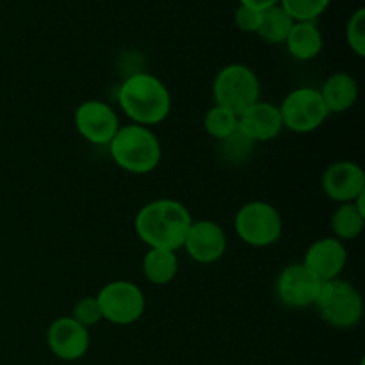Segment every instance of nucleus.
Masks as SVG:
<instances>
[{
  "mask_svg": "<svg viewBox=\"0 0 365 365\" xmlns=\"http://www.w3.org/2000/svg\"><path fill=\"white\" fill-rule=\"evenodd\" d=\"M192 225L187 207L171 198L146 203L135 216V234L148 248L177 252Z\"/></svg>",
  "mask_w": 365,
  "mask_h": 365,
  "instance_id": "obj_1",
  "label": "nucleus"
},
{
  "mask_svg": "<svg viewBox=\"0 0 365 365\" xmlns=\"http://www.w3.org/2000/svg\"><path fill=\"white\" fill-rule=\"evenodd\" d=\"M118 102L123 113L143 127L160 123L171 110L170 89L160 78L145 71L130 75L120 86Z\"/></svg>",
  "mask_w": 365,
  "mask_h": 365,
  "instance_id": "obj_2",
  "label": "nucleus"
},
{
  "mask_svg": "<svg viewBox=\"0 0 365 365\" xmlns=\"http://www.w3.org/2000/svg\"><path fill=\"white\" fill-rule=\"evenodd\" d=\"M107 146L114 163L132 175L152 173L163 157L157 135L148 127L135 123L120 127Z\"/></svg>",
  "mask_w": 365,
  "mask_h": 365,
  "instance_id": "obj_3",
  "label": "nucleus"
},
{
  "mask_svg": "<svg viewBox=\"0 0 365 365\" xmlns=\"http://www.w3.org/2000/svg\"><path fill=\"white\" fill-rule=\"evenodd\" d=\"M316 307L319 309L321 317L339 330L356 327L364 314V302L359 289L342 278L323 282Z\"/></svg>",
  "mask_w": 365,
  "mask_h": 365,
  "instance_id": "obj_4",
  "label": "nucleus"
},
{
  "mask_svg": "<svg viewBox=\"0 0 365 365\" xmlns=\"http://www.w3.org/2000/svg\"><path fill=\"white\" fill-rule=\"evenodd\" d=\"M216 106L225 107L235 116L260 100V82L246 64H228L216 75L212 84Z\"/></svg>",
  "mask_w": 365,
  "mask_h": 365,
  "instance_id": "obj_5",
  "label": "nucleus"
},
{
  "mask_svg": "<svg viewBox=\"0 0 365 365\" xmlns=\"http://www.w3.org/2000/svg\"><path fill=\"white\" fill-rule=\"evenodd\" d=\"M235 232L245 245L266 248L280 241L284 223L280 212L271 203L250 202L235 216Z\"/></svg>",
  "mask_w": 365,
  "mask_h": 365,
  "instance_id": "obj_6",
  "label": "nucleus"
},
{
  "mask_svg": "<svg viewBox=\"0 0 365 365\" xmlns=\"http://www.w3.org/2000/svg\"><path fill=\"white\" fill-rule=\"evenodd\" d=\"M280 109L284 128L296 134H309L317 130L330 116L319 89L298 88L284 98Z\"/></svg>",
  "mask_w": 365,
  "mask_h": 365,
  "instance_id": "obj_7",
  "label": "nucleus"
},
{
  "mask_svg": "<svg viewBox=\"0 0 365 365\" xmlns=\"http://www.w3.org/2000/svg\"><path fill=\"white\" fill-rule=\"evenodd\" d=\"M102 317L118 327H127L141 319L145 314V294L135 284L127 280H116L100 289L96 294Z\"/></svg>",
  "mask_w": 365,
  "mask_h": 365,
  "instance_id": "obj_8",
  "label": "nucleus"
},
{
  "mask_svg": "<svg viewBox=\"0 0 365 365\" xmlns=\"http://www.w3.org/2000/svg\"><path fill=\"white\" fill-rule=\"evenodd\" d=\"M75 128L88 143L106 146L120 130V120L113 107L100 100H86L75 110Z\"/></svg>",
  "mask_w": 365,
  "mask_h": 365,
  "instance_id": "obj_9",
  "label": "nucleus"
},
{
  "mask_svg": "<svg viewBox=\"0 0 365 365\" xmlns=\"http://www.w3.org/2000/svg\"><path fill=\"white\" fill-rule=\"evenodd\" d=\"M323 282L317 280L303 264H291L280 273L277 282L278 299L291 309L316 305Z\"/></svg>",
  "mask_w": 365,
  "mask_h": 365,
  "instance_id": "obj_10",
  "label": "nucleus"
},
{
  "mask_svg": "<svg viewBox=\"0 0 365 365\" xmlns=\"http://www.w3.org/2000/svg\"><path fill=\"white\" fill-rule=\"evenodd\" d=\"M89 330L71 316L59 317L50 324L46 331V344L50 351L64 362L82 359L89 349Z\"/></svg>",
  "mask_w": 365,
  "mask_h": 365,
  "instance_id": "obj_11",
  "label": "nucleus"
},
{
  "mask_svg": "<svg viewBox=\"0 0 365 365\" xmlns=\"http://www.w3.org/2000/svg\"><path fill=\"white\" fill-rule=\"evenodd\" d=\"M182 248L195 262L214 264L227 252V235L217 223L209 220L192 221Z\"/></svg>",
  "mask_w": 365,
  "mask_h": 365,
  "instance_id": "obj_12",
  "label": "nucleus"
},
{
  "mask_svg": "<svg viewBox=\"0 0 365 365\" xmlns=\"http://www.w3.org/2000/svg\"><path fill=\"white\" fill-rule=\"evenodd\" d=\"M321 184L328 198L339 203H349L365 192V173L356 163L341 160L327 168Z\"/></svg>",
  "mask_w": 365,
  "mask_h": 365,
  "instance_id": "obj_13",
  "label": "nucleus"
},
{
  "mask_svg": "<svg viewBox=\"0 0 365 365\" xmlns=\"http://www.w3.org/2000/svg\"><path fill=\"white\" fill-rule=\"evenodd\" d=\"M346 260H348V252L342 241L335 237H324L310 245L302 264L317 280L330 282L341 277Z\"/></svg>",
  "mask_w": 365,
  "mask_h": 365,
  "instance_id": "obj_14",
  "label": "nucleus"
},
{
  "mask_svg": "<svg viewBox=\"0 0 365 365\" xmlns=\"http://www.w3.org/2000/svg\"><path fill=\"white\" fill-rule=\"evenodd\" d=\"M284 130L280 109L269 102H255L237 116V132L248 141H271Z\"/></svg>",
  "mask_w": 365,
  "mask_h": 365,
  "instance_id": "obj_15",
  "label": "nucleus"
},
{
  "mask_svg": "<svg viewBox=\"0 0 365 365\" xmlns=\"http://www.w3.org/2000/svg\"><path fill=\"white\" fill-rule=\"evenodd\" d=\"M319 93L330 114H341L351 109L359 100V84H356L355 77L344 73V71H339L324 81L323 89Z\"/></svg>",
  "mask_w": 365,
  "mask_h": 365,
  "instance_id": "obj_16",
  "label": "nucleus"
},
{
  "mask_svg": "<svg viewBox=\"0 0 365 365\" xmlns=\"http://www.w3.org/2000/svg\"><path fill=\"white\" fill-rule=\"evenodd\" d=\"M285 45L294 59L312 61L323 50V34L314 21H294Z\"/></svg>",
  "mask_w": 365,
  "mask_h": 365,
  "instance_id": "obj_17",
  "label": "nucleus"
},
{
  "mask_svg": "<svg viewBox=\"0 0 365 365\" xmlns=\"http://www.w3.org/2000/svg\"><path fill=\"white\" fill-rule=\"evenodd\" d=\"M362 196L349 203H341L337 210L331 216V230H334L335 239L339 241H353L359 237L364 230L365 225V207Z\"/></svg>",
  "mask_w": 365,
  "mask_h": 365,
  "instance_id": "obj_18",
  "label": "nucleus"
},
{
  "mask_svg": "<svg viewBox=\"0 0 365 365\" xmlns=\"http://www.w3.org/2000/svg\"><path fill=\"white\" fill-rule=\"evenodd\" d=\"M143 273L146 280L153 285L170 284L178 273L177 252L150 248L143 259Z\"/></svg>",
  "mask_w": 365,
  "mask_h": 365,
  "instance_id": "obj_19",
  "label": "nucleus"
},
{
  "mask_svg": "<svg viewBox=\"0 0 365 365\" xmlns=\"http://www.w3.org/2000/svg\"><path fill=\"white\" fill-rule=\"evenodd\" d=\"M292 25H294V20L289 16L287 11L280 4H277V6H271L262 11V20H260L257 34L266 43L280 45V43H285Z\"/></svg>",
  "mask_w": 365,
  "mask_h": 365,
  "instance_id": "obj_20",
  "label": "nucleus"
},
{
  "mask_svg": "<svg viewBox=\"0 0 365 365\" xmlns=\"http://www.w3.org/2000/svg\"><path fill=\"white\" fill-rule=\"evenodd\" d=\"M203 127L210 138L227 141L237 134V116L225 107L214 106L207 110L203 118Z\"/></svg>",
  "mask_w": 365,
  "mask_h": 365,
  "instance_id": "obj_21",
  "label": "nucleus"
},
{
  "mask_svg": "<svg viewBox=\"0 0 365 365\" xmlns=\"http://www.w3.org/2000/svg\"><path fill=\"white\" fill-rule=\"evenodd\" d=\"M331 0H280V6L287 11L294 21H314L328 9Z\"/></svg>",
  "mask_w": 365,
  "mask_h": 365,
  "instance_id": "obj_22",
  "label": "nucleus"
},
{
  "mask_svg": "<svg viewBox=\"0 0 365 365\" xmlns=\"http://www.w3.org/2000/svg\"><path fill=\"white\" fill-rule=\"evenodd\" d=\"M346 41L359 57L365 56V9H356L346 25Z\"/></svg>",
  "mask_w": 365,
  "mask_h": 365,
  "instance_id": "obj_23",
  "label": "nucleus"
},
{
  "mask_svg": "<svg viewBox=\"0 0 365 365\" xmlns=\"http://www.w3.org/2000/svg\"><path fill=\"white\" fill-rule=\"evenodd\" d=\"M71 317L86 328L95 327V324H98L100 321L103 319L102 310H100V305L98 302H96V298H82L81 302L75 303Z\"/></svg>",
  "mask_w": 365,
  "mask_h": 365,
  "instance_id": "obj_24",
  "label": "nucleus"
},
{
  "mask_svg": "<svg viewBox=\"0 0 365 365\" xmlns=\"http://www.w3.org/2000/svg\"><path fill=\"white\" fill-rule=\"evenodd\" d=\"M260 20H262V11L255 9V7L239 6L235 11V25L239 31L248 32V34H257Z\"/></svg>",
  "mask_w": 365,
  "mask_h": 365,
  "instance_id": "obj_25",
  "label": "nucleus"
},
{
  "mask_svg": "<svg viewBox=\"0 0 365 365\" xmlns=\"http://www.w3.org/2000/svg\"><path fill=\"white\" fill-rule=\"evenodd\" d=\"M241 2V6H248V7H255V9H267V7L271 6H277L280 0H239Z\"/></svg>",
  "mask_w": 365,
  "mask_h": 365,
  "instance_id": "obj_26",
  "label": "nucleus"
}]
</instances>
